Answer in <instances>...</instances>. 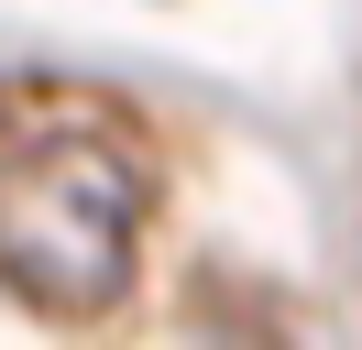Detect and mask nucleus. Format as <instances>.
Here are the masks:
<instances>
[{
  "label": "nucleus",
  "instance_id": "obj_1",
  "mask_svg": "<svg viewBox=\"0 0 362 350\" xmlns=\"http://www.w3.org/2000/svg\"><path fill=\"white\" fill-rule=\"evenodd\" d=\"M154 175L110 131H33L0 153V284L33 318H99L143 262Z\"/></svg>",
  "mask_w": 362,
  "mask_h": 350
}]
</instances>
